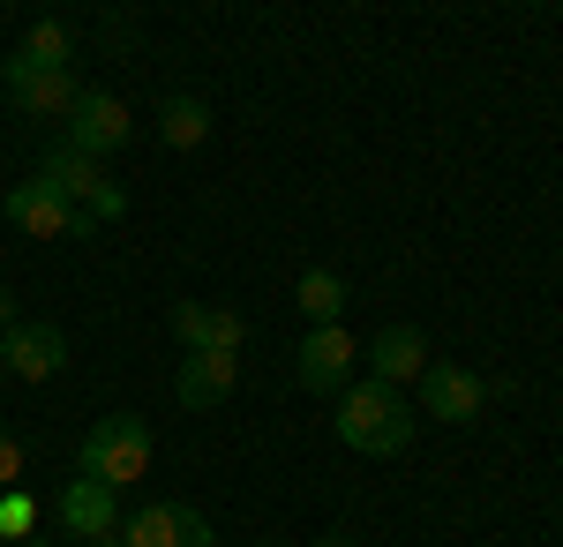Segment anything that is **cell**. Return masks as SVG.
<instances>
[{
	"label": "cell",
	"instance_id": "6da1fadb",
	"mask_svg": "<svg viewBox=\"0 0 563 547\" xmlns=\"http://www.w3.org/2000/svg\"><path fill=\"white\" fill-rule=\"evenodd\" d=\"M339 443L361 450V458H406V443H413V405L376 376L346 382V390H339Z\"/></svg>",
	"mask_w": 563,
	"mask_h": 547
},
{
	"label": "cell",
	"instance_id": "7a4b0ae2",
	"mask_svg": "<svg viewBox=\"0 0 563 547\" xmlns=\"http://www.w3.org/2000/svg\"><path fill=\"white\" fill-rule=\"evenodd\" d=\"M76 465H84V480H98V488H135L143 472H151V427L135 421V413H106V421L84 435V450H76Z\"/></svg>",
	"mask_w": 563,
	"mask_h": 547
},
{
	"label": "cell",
	"instance_id": "3957f363",
	"mask_svg": "<svg viewBox=\"0 0 563 547\" xmlns=\"http://www.w3.org/2000/svg\"><path fill=\"white\" fill-rule=\"evenodd\" d=\"M8 217H15L31 241H60V233H68V241H90V233H98V225H90V211H76L68 196H53L38 172H31L23 188H8Z\"/></svg>",
	"mask_w": 563,
	"mask_h": 547
},
{
	"label": "cell",
	"instance_id": "277c9868",
	"mask_svg": "<svg viewBox=\"0 0 563 547\" xmlns=\"http://www.w3.org/2000/svg\"><path fill=\"white\" fill-rule=\"evenodd\" d=\"M353 360H361V345H353L339 323H323V331L301 337V353H294V368H301V390H316V398H339L353 382Z\"/></svg>",
	"mask_w": 563,
	"mask_h": 547
},
{
	"label": "cell",
	"instance_id": "5b68a950",
	"mask_svg": "<svg viewBox=\"0 0 563 547\" xmlns=\"http://www.w3.org/2000/svg\"><path fill=\"white\" fill-rule=\"evenodd\" d=\"M481 405H488V382L474 368H451V360H429L421 368V413L429 421H481Z\"/></svg>",
	"mask_w": 563,
	"mask_h": 547
},
{
	"label": "cell",
	"instance_id": "8992f818",
	"mask_svg": "<svg viewBox=\"0 0 563 547\" xmlns=\"http://www.w3.org/2000/svg\"><path fill=\"white\" fill-rule=\"evenodd\" d=\"M129 143V105L121 98H106V90H84L76 98V113H68V150H84V158H113Z\"/></svg>",
	"mask_w": 563,
	"mask_h": 547
},
{
	"label": "cell",
	"instance_id": "52a82bcc",
	"mask_svg": "<svg viewBox=\"0 0 563 547\" xmlns=\"http://www.w3.org/2000/svg\"><path fill=\"white\" fill-rule=\"evenodd\" d=\"M53 517H60V533H76L84 547H90V540H113V533H121V495L76 472V480L60 488V503H53Z\"/></svg>",
	"mask_w": 563,
	"mask_h": 547
},
{
	"label": "cell",
	"instance_id": "ba28073f",
	"mask_svg": "<svg viewBox=\"0 0 563 547\" xmlns=\"http://www.w3.org/2000/svg\"><path fill=\"white\" fill-rule=\"evenodd\" d=\"M0 83L15 90V105H23V113H60V121H68V113H76V98H84L68 68H31L23 53H8V60H0Z\"/></svg>",
	"mask_w": 563,
	"mask_h": 547
},
{
	"label": "cell",
	"instance_id": "9c48e42d",
	"mask_svg": "<svg viewBox=\"0 0 563 547\" xmlns=\"http://www.w3.org/2000/svg\"><path fill=\"white\" fill-rule=\"evenodd\" d=\"M0 360H8V376H23V382H53L68 368V337L53 323H15V331H0Z\"/></svg>",
	"mask_w": 563,
	"mask_h": 547
},
{
	"label": "cell",
	"instance_id": "30bf717a",
	"mask_svg": "<svg viewBox=\"0 0 563 547\" xmlns=\"http://www.w3.org/2000/svg\"><path fill=\"white\" fill-rule=\"evenodd\" d=\"M233 382H241V360H233V353H180L174 390H180V405H188V413L225 405V398H233Z\"/></svg>",
	"mask_w": 563,
	"mask_h": 547
},
{
	"label": "cell",
	"instance_id": "8fae6325",
	"mask_svg": "<svg viewBox=\"0 0 563 547\" xmlns=\"http://www.w3.org/2000/svg\"><path fill=\"white\" fill-rule=\"evenodd\" d=\"M368 368H376V382H421V368H429V337L413 331V323H390V331L368 337Z\"/></svg>",
	"mask_w": 563,
	"mask_h": 547
},
{
	"label": "cell",
	"instance_id": "7c38bea8",
	"mask_svg": "<svg viewBox=\"0 0 563 547\" xmlns=\"http://www.w3.org/2000/svg\"><path fill=\"white\" fill-rule=\"evenodd\" d=\"M38 180L53 188V196H68V203L84 211L90 196L106 188V166H98V158H84V150H68V143H53V150H45V166H38Z\"/></svg>",
	"mask_w": 563,
	"mask_h": 547
},
{
	"label": "cell",
	"instance_id": "4fadbf2b",
	"mask_svg": "<svg viewBox=\"0 0 563 547\" xmlns=\"http://www.w3.org/2000/svg\"><path fill=\"white\" fill-rule=\"evenodd\" d=\"M158 135H166L174 150H196V143L211 135V105H203V98H188V90H174V98H166V113H158Z\"/></svg>",
	"mask_w": 563,
	"mask_h": 547
},
{
	"label": "cell",
	"instance_id": "5bb4252c",
	"mask_svg": "<svg viewBox=\"0 0 563 547\" xmlns=\"http://www.w3.org/2000/svg\"><path fill=\"white\" fill-rule=\"evenodd\" d=\"M301 315H308V331H323V323H339V308H346V278L339 270H301Z\"/></svg>",
	"mask_w": 563,
	"mask_h": 547
},
{
	"label": "cell",
	"instance_id": "9a60e30c",
	"mask_svg": "<svg viewBox=\"0 0 563 547\" xmlns=\"http://www.w3.org/2000/svg\"><path fill=\"white\" fill-rule=\"evenodd\" d=\"M121 547H180V503H151L121 525Z\"/></svg>",
	"mask_w": 563,
	"mask_h": 547
},
{
	"label": "cell",
	"instance_id": "2e32d148",
	"mask_svg": "<svg viewBox=\"0 0 563 547\" xmlns=\"http://www.w3.org/2000/svg\"><path fill=\"white\" fill-rule=\"evenodd\" d=\"M15 53H23V60H31V68H68V53H76V38H68V31H60V23H38V31H31V38L15 45Z\"/></svg>",
	"mask_w": 563,
	"mask_h": 547
},
{
	"label": "cell",
	"instance_id": "e0dca14e",
	"mask_svg": "<svg viewBox=\"0 0 563 547\" xmlns=\"http://www.w3.org/2000/svg\"><path fill=\"white\" fill-rule=\"evenodd\" d=\"M0 540H38V503H31V495H23V488H8V495H0Z\"/></svg>",
	"mask_w": 563,
	"mask_h": 547
},
{
	"label": "cell",
	"instance_id": "ac0fdd59",
	"mask_svg": "<svg viewBox=\"0 0 563 547\" xmlns=\"http://www.w3.org/2000/svg\"><path fill=\"white\" fill-rule=\"evenodd\" d=\"M241 337H249V323H241L233 308H211V331H203L196 353H233V360H241Z\"/></svg>",
	"mask_w": 563,
	"mask_h": 547
},
{
	"label": "cell",
	"instance_id": "d6986e66",
	"mask_svg": "<svg viewBox=\"0 0 563 547\" xmlns=\"http://www.w3.org/2000/svg\"><path fill=\"white\" fill-rule=\"evenodd\" d=\"M203 331H211V308H203V300H180V308H174V337L196 353V345H203Z\"/></svg>",
	"mask_w": 563,
	"mask_h": 547
},
{
	"label": "cell",
	"instance_id": "ffe728a7",
	"mask_svg": "<svg viewBox=\"0 0 563 547\" xmlns=\"http://www.w3.org/2000/svg\"><path fill=\"white\" fill-rule=\"evenodd\" d=\"M84 211H90V225H113V217H129V188H113V180H106V188L90 196Z\"/></svg>",
	"mask_w": 563,
	"mask_h": 547
},
{
	"label": "cell",
	"instance_id": "44dd1931",
	"mask_svg": "<svg viewBox=\"0 0 563 547\" xmlns=\"http://www.w3.org/2000/svg\"><path fill=\"white\" fill-rule=\"evenodd\" d=\"M15 480H23V443H15V435H0V495H8Z\"/></svg>",
	"mask_w": 563,
	"mask_h": 547
},
{
	"label": "cell",
	"instance_id": "7402d4cb",
	"mask_svg": "<svg viewBox=\"0 0 563 547\" xmlns=\"http://www.w3.org/2000/svg\"><path fill=\"white\" fill-rule=\"evenodd\" d=\"M180 547H211V517L188 510V503H180Z\"/></svg>",
	"mask_w": 563,
	"mask_h": 547
},
{
	"label": "cell",
	"instance_id": "603a6c76",
	"mask_svg": "<svg viewBox=\"0 0 563 547\" xmlns=\"http://www.w3.org/2000/svg\"><path fill=\"white\" fill-rule=\"evenodd\" d=\"M0 331H15V293L0 286Z\"/></svg>",
	"mask_w": 563,
	"mask_h": 547
},
{
	"label": "cell",
	"instance_id": "cb8c5ba5",
	"mask_svg": "<svg viewBox=\"0 0 563 547\" xmlns=\"http://www.w3.org/2000/svg\"><path fill=\"white\" fill-rule=\"evenodd\" d=\"M316 547H353V540H346V533H323V540H316Z\"/></svg>",
	"mask_w": 563,
	"mask_h": 547
},
{
	"label": "cell",
	"instance_id": "d4e9b609",
	"mask_svg": "<svg viewBox=\"0 0 563 547\" xmlns=\"http://www.w3.org/2000/svg\"><path fill=\"white\" fill-rule=\"evenodd\" d=\"M90 547H121V533H113V540H90Z\"/></svg>",
	"mask_w": 563,
	"mask_h": 547
},
{
	"label": "cell",
	"instance_id": "484cf974",
	"mask_svg": "<svg viewBox=\"0 0 563 547\" xmlns=\"http://www.w3.org/2000/svg\"><path fill=\"white\" fill-rule=\"evenodd\" d=\"M263 547H286V540H263Z\"/></svg>",
	"mask_w": 563,
	"mask_h": 547
},
{
	"label": "cell",
	"instance_id": "4316f807",
	"mask_svg": "<svg viewBox=\"0 0 563 547\" xmlns=\"http://www.w3.org/2000/svg\"><path fill=\"white\" fill-rule=\"evenodd\" d=\"M23 547H45V540H23Z\"/></svg>",
	"mask_w": 563,
	"mask_h": 547
},
{
	"label": "cell",
	"instance_id": "83f0119b",
	"mask_svg": "<svg viewBox=\"0 0 563 547\" xmlns=\"http://www.w3.org/2000/svg\"><path fill=\"white\" fill-rule=\"evenodd\" d=\"M0 376H8V360H0Z\"/></svg>",
	"mask_w": 563,
	"mask_h": 547
}]
</instances>
